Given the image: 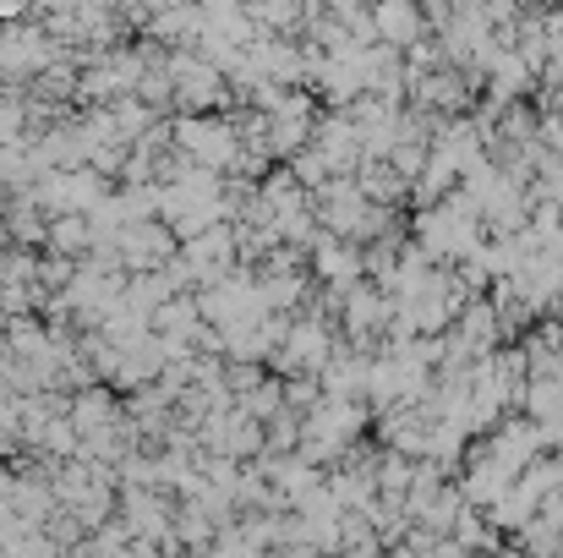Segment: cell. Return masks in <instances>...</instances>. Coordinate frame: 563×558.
<instances>
[{
    "label": "cell",
    "instance_id": "1",
    "mask_svg": "<svg viewBox=\"0 0 563 558\" xmlns=\"http://www.w3.org/2000/svg\"><path fill=\"white\" fill-rule=\"evenodd\" d=\"M421 0H377L373 11V33L383 44H394V50H405V44H416L421 39Z\"/></svg>",
    "mask_w": 563,
    "mask_h": 558
},
{
    "label": "cell",
    "instance_id": "2",
    "mask_svg": "<svg viewBox=\"0 0 563 558\" xmlns=\"http://www.w3.org/2000/svg\"><path fill=\"white\" fill-rule=\"evenodd\" d=\"M377 318H383V302H377L373 291H356V296H351V324H356V329H373Z\"/></svg>",
    "mask_w": 563,
    "mask_h": 558
}]
</instances>
